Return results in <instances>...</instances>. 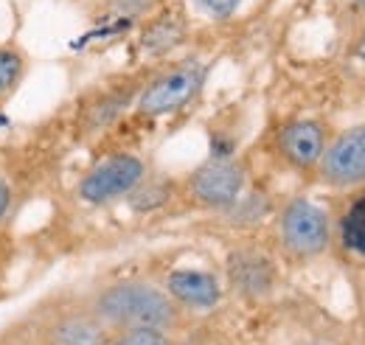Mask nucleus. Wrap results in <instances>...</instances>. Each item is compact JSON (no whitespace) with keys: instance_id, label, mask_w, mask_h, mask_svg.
<instances>
[{"instance_id":"423d86ee","label":"nucleus","mask_w":365,"mask_h":345,"mask_svg":"<svg viewBox=\"0 0 365 345\" xmlns=\"http://www.w3.org/2000/svg\"><path fill=\"white\" fill-rule=\"evenodd\" d=\"M315 177L320 185L337 191L365 185V121L329 138Z\"/></svg>"},{"instance_id":"a211bd4d","label":"nucleus","mask_w":365,"mask_h":345,"mask_svg":"<svg viewBox=\"0 0 365 345\" xmlns=\"http://www.w3.org/2000/svg\"><path fill=\"white\" fill-rule=\"evenodd\" d=\"M163 6V0H110V11L121 20H140L155 14Z\"/></svg>"},{"instance_id":"f03ea898","label":"nucleus","mask_w":365,"mask_h":345,"mask_svg":"<svg viewBox=\"0 0 365 345\" xmlns=\"http://www.w3.org/2000/svg\"><path fill=\"white\" fill-rule=\"evenodd\" d=\"M275 239L287 259L304 264V261L320 259L329 250L334 239V225H331L329 211L315 200L292 197L278 208Z\"/></svg>"},{"instance_id":"1a4fd4ad","label":"nucleus","mask_w":365,"mask_h":345,"mask_svg":"<svg viewBox=\"0 0 365 345\" xmlns=\"http://www.w3.org/2000/svg\"><path fill=\"white\" fill-rule=\"evenodd\" d=\"M329 130L318 118H292L281 124L273 138L278 160L298 174H315L323 149L329 143Z\"/></svg>"},{"instance_id":"dca6fc26","label":"nucleus","mask_w":365,"mask_h":345,"mask_svg":"<svg viewBox=\"0 0 365 345\" xmlns=\"http://www.w3.org/2000/svg\"><path fill=\"white\" fill-rule=\"evenodd\" d=\"M270 211V200L264 197V194H259V191H245L239 200H236V205L225 211L233 225H256V222H262L264 216Z\"/></svg>"},{"instance_id":"4be33fe9","label":"nucleus","mask_w":365,"mask_h":345,"mask_svg":"<svg viewBox=\"0 0 365 345\" xmlns=\"http://www.w3.org/2000/svg\"><path fill=\"white\" fill-rule=\"evenodd\" d=\"M351 3V9H357L360 14H365V0H349Z\"/></svg>"},{"instance_id":"4468645a","label":"nucleus","mask_w":365,"mask_h":345,"mask_svg":"<svg viewBox=\"0 0 365 345\" xmlns=\"http://www.w3.org/2000/svg\"><path fill=\"white\" fill-rule=\"evenodd\" d=\"M337 233H340V242L346 244V250L365 259V194L346 205L340 225H337Z\"/></svg>"},{"instance_id":"6ab92c4d","label":"nucleus","mask_w":365,"mask_h":345,"mask_svg":"<svg viewBox=\"0 0 365 345\" xmlns=\"http://www.w3.org/2000/svg\"><path fill=\"white\" fill-rule=\"evenodd\" d=\"M205 17H211V20H228L233 17L236 11H239V6L245 3V0H191Z\"/></svg>"},{"instance_id":"f3484780","label":"nucleus","mask_w":365,"mask_h":345,"mask_svg":"<svg viewBox=\"0 0 365 345\" xmlns=\"http://www.w3.org/2000/svg\"><path fill=\"white\" fill-rule=\"evenodd\" d=\"M104 345H180L175 334L163 331H115Z\"/></svg>"},{"instance_id":"f8f14e48","label":"nucleus","mask_w":365,"mask_h":345,"mask_svg":"<svg viewBox=\"0 0 365 345\" xmlns=\"http://www.w3.org/2000/svg\"><path fill=\"white\" fill-rule=\"evenodd\" d=\"M185 31L188 20L182 9H158L155 14L146 17L138 37V48L146 56H166L185 40Z\"/></svg>"},{"instance_id":"39448f33","label":"nucleus","mask_w":365,"mask_h":345,"mask_svg":"<svg viewBox=\"0 0 365 345\" xmlns=\"http://www.w3.org/2000/svg\"><path fill=\"white\" fill-rule=\"evenodd\" d=\"M146 174H149V166L140 155L113 152L82 174V180L76 182V194L85 205H93V208L113 205L118 200H127L146 180Z\"/></svg>"},{"instance_id":"2eb2a0df","label":"nucleus","mask_w":365,"mask_h":345,"mask_svg":"<svg viewBox=\"0 0 365 345\" xmlns=\"http://www.w3.org/2000/svg\"><path fill=\"white\" fill-rule=\"evenodd\" d=\"M175 194H178V185H175L172 180H166V177L149 180V174H146V180L127 197V202H130L135 211H140V214H149V211H155V208H163Z\"/></svg>"},{"instance_id":"20e7f679","label":"nucleus","mask_w":365,"mask_h":345,"mask_svg":"<svg viewBox=\"0 0 365 345\" xmlns=\"http://www.w3.org/2000/svg\"><path fill=\"white\" fill-rule=\"evenodd\" d=\"M178 191L197 211L225 214L247 191V166L233 155H211L185 174Z\"/></svg>"},{"instance_id":"412c9836","label":"nucleus","mask_w":365,"mask_h":345,"mask_svg":"<svg viewBox=\"0 0 365 345\" xmlns=\"http://www.w3.org/2000/svg\"><path fill=\"white\" fill-rule=\"evenodd\" d=\"M354 53H357V59L365 62V29L360 31V37H357V45H354Z\"/></svg>"},{"instance_id":"9b49d317","label":"nucleus","mask_w":365,"mask_h":345,"mask_svg":"<svg viewBox=\"0 0 365 345\" xmlns=\"http://www.w3.org/2000/svg\"><path fill=\"white\" fill-rule=\"evenodd\" d=\"M163 289L172 295V301L182 311H211L222 301V284L214 272L197 269V267H178L166 272Z\"/></svg>"},{"instance_id":"7ed1b4c3","label":"nucleus","mask_w":365,"mask_h":345,"mask_svg":"<svg viewBox=\"0 0 365 345\" xmlns=\"http://www.w3.org/2000/svg\"><path fill=\"white\" fill-rule=\"evenodd\" d=\"M208 65L200 59H180L146 76L135 98V115L140 118H166L188 107L205 87Z\"/></svg>"},{"instance_id":"f257e3e1","label":"nucleus","mask_w":365,"mask_h":345,"mask_svg":"<svg viewBox=\"0 0 365 345\" xmlns=\"http://www.w3.org/2000/svg\"><path fill=\"white\" fill-rule=\"evenodd\" d=\"M91 311L115 331H163L178 334L185 326V311L172 301L163 284L146 278H121L101 284L88 295Z\"/></svg>"},{"instance_id":"9d476101","label":"nucleus","mask_w":365,"mask_h":345,"mask_svg":"<svg viewBox=\"0 0 365 345\" xmlns=\"http://www.w3.org/2000/svg\"><path fill=\"white\" fill-rule=\"evenodd\" d=\"M110 329L91 311L88 303H71L51 311L34 331V345H104Z\"/></svg>"},{"instance_id":"6e6552de","label":"nucleus","mask_w":365,"mask_h":345,"mask_svg":"<svg viewBox=\"0 0 365 345\" xmlns=\"http://www.w3.org/2000/svg\"><path fill=\"white\" fill-rule=\"evenodd\" d=\"M146 82V73L140 76H127V79H115L107 82L104 87L93 90L91 96L82 101L79 115H76V130L82 138H93L98 132L110 130L127 110L135 107V98L140 87Z\"/></svg>"},{"instance_id":"ddd939ff","label":"nucleus","mask_w":365,"mask_h":345,"mask_svg":"<svg viewBox=\"0 0 365 345\" xmlns=\"http://www.w3.org/2000/svg\"><path fill=\"white\" fill-rule=\"evenodd\" d=\"M29 73V53L17 43L0 45V104L9 101Z\"/></svg>"},{"instance_id":"0eeeda50","label":"nucleus","mask_w":365,"mask_h":345,"mask_svg":"<svg viewBox=\"0 0 365 345\" xmlns=\"http://www.w3.org/2000/svg\"><path fill=\"white\" fill-rule=\"evenodd\" d=\"M225 284L236 298L259 303L270 298L278 284V267L270 253L256 244H239L225 256Z\"/></svg>"},{"instance_id":"aec40b11","label":"nucleus","mask_w":365,"mask_h":345,"mask_svg":"<svg viewBox=\"0 0 365 345\" xmlns=\"http://www.w3.org/2000/svg\"><path fill=\"white\" fill-rule=\"evenodd\" d=\"M11 205H14V191H11V182L0 174V225L6 222V216L11 214Z\"/></svg>"}]
</instances>
